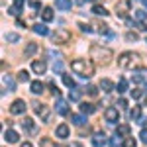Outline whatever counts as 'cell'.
<instances>
[{"label":"cell","instance_id":"obj_1","mask_svg":"<svg viewBox=\"0 0 147 147\" xmlns=\"http://www.w3.org/2000/svg\"><path fill=\"white\" fill-rule=\"evenodd\" d=\"M71 69L80 75V77H84V79H90L92 75H94V65H92L90 59H75L73 63H71Z\"/></svg>","mask_w":147,"mask_h":147},{"label":"cell","instance_id":"obj_2","mask_svg":"<svg viewBox=\"0 0 147 147\" xmlns=\"http://www.w3.org/2000/svg\"><path fill=\"white\" fill-rule=\"evenodd\" d=\"M112 51L108 49V47H100V45H92L90 47V57L92 59H96V61H100V63H108L110 59H112Z\"/></svg>","mask_w":147,"mask_h":147},{"label":"cell","instance_id":"obj_3","mask_svg":"<svg viewBox=\"0 0 147 147\" xmlns=\"http://www.w3.org/2000/svg\"><path fill=\"white\" fill-rule=\"evenodd\" d=\"M136 61H137V55H136V53H131V51H125V53H122V55L118 57V65H120L122 69L134 67Z\"/></svg>","mask_w":147,"mask_h":147},{"label":"cell","instance_id":"obj_4","mask_svg":"<svg viewBox=\"0 0 147 147\" xmlns=\"http://www.w3.org/2000/svg\"><path fill=\"white\" fill-rule=\"evenodd\" d=\"M51 39H53V43H69L71 41V32L65 30V28H59L51 34Z\"/></svg>","mask_w":147,"mask_h":147},{"label":"cell","instance_id":"obj_5","mask_svg":"<svg viewBox=\"0 0 147 147\" xmlns=\"http://www.w3.org/2000/svg\"><path fill=\"white\" fill-rule=\"evenodd\" d=\"M127 12H129V0H122V2H118V6H116V14H118L120 18H125Z\"/></svg>","mask_w":147,"mask_h":147},{"label":"cell","instance_id":"obj_6","mask_svg":"<svg viewBox=\"0 0 147 147\" xmlns=\"http://www.w3.org/2000/svg\"><path fill=\"white\" fill-rule=\"evenodd\" d=\"M10 112L16 114V116L24 114V112H26V102H24V100H14V102H12V106H10Z\"/></svg>","mask_w":147,"mask_h":147},{"label":"cell","instance_id":"obj_7","mask_svg":"<svg viewBox=\"0 0 147 147\" xmlns=\"http://www.w3.org/2000/svg\"><path fill=\"white\" fill-rule=\"evenodd\" d=\"M35 106V112L41 116V120L43 122H49V116H51V112H49V108H47L45 104H34Z\"/></svg>","mask_w":147,"mask_h":147},{"label":"cell","instance_id":"obj_8","mask_svg":"<svg viewBox=\"0 0 147 147\" xmlns=\"http://www.w3.org/2000/svg\"><path fill=\"white\" fill-rule=\"evenodd\" d=\"M2 86H4V90L12 92L14 88H16V80L12 79L10 75H2Z\"/></svg>","mask_w":147,"mask_h":147},{"label":"cell","instance_id":"obj_9","mask_svg":"<svg viewBox=\"0 0 147 147\" xmlns=\"http://www.w3.org/2000/svg\"><path fill=\"white\" fill-rule=\"evenodd\" d=\"M55 110H57V114H61V116H67L69 114V102L63 100V98H59L57 104H55Z\"/></svg>","mask_w":147,"mask_h":147},{"label":"cell","instance_id":"obj_10","mask_svg":"<svg viewBox=\"0 0 147 147\" xmlns=\"http://www.w3.org/2000/svg\"><path fill=\"white\" fill-rule=\"evenodd\" d=\"M104 116H106V122H110V124H114V122H118V108H114V106H110V108H106V112H104Z\"/></svg>","mask_w":147,"mask_h":147},{"label":"cell","instance_id":"obj_11","mask_svg":"<svg viewBox=\"0 0 147 147\" xmlns=\"http://www.w3.org/2000/svg\"><path fill=\"white\" fill-rule=\"evenodd\" d=\"M45 69H47L45 61H34V63H32V71H34L35 75H43Z\"/></svg>","mask_w":147,"mask_h":147},{"label":"cell","instance_id":"obj_12","mask_svg":"<svg viewBox=\"0 0 147 147\" xmlns=\"http://www.w3.org/2000/svg\"><path fill=\"white\" fill-rule=\"evenodd\" d=\"M104 143H106V136H104L102 131H98V134L92 136V145L94 147H102Z\"/></svg>","mask_w":147,"mask_h":147},{"label":"cell","instance_id":"obj_13","mask_svg":"<svg viewBox=\"0 0 147 147\" xmlns=\"http://www.w3.org/2000/svg\"><path fill=\"white\" fill-rule=\"evenodd\" d=\"M55 136H57V137H61V139H65V137H69V125H67V124H61V125H57V129H55Z\"/></svg>","mask_w":147,"mask_h":147},{"label":"cell","instance_id":"obj_14","mask_svg":"<svg viewBox=\"0 0 147 147\" xmlns=\"http://www.w3.org/2000/svg\"><path fill=\"white\" fill-rule=\"evenodd\" d=\"M24 4H26V0H14V6H12L8 12H10L12 16H18V14H20V10L24 8Z\"/></svg>","mask_w":147,"mask_h":147},{"label":"cell","instance_id":"obj_15","mask_svg":"<svg viewBox=\"0 0 147 147\" xmlns=\"http://www.w3.org/2000/svg\"><path fill=\"white\" fill-rule=\"evenodd\" d=\"M4 139H6L8 143H18V134H16L14 129H6V131H4Z\"/></svg>","mask_w":147,"mask_h":147},{"label":"cell","instance_id":"obj_16","mask_svg":"<svg viewBox=\"0 0 147 147\" xmlns=\"http://www.w3.org/2000/svg\"><path fill=\"white\" fill-rule=\"evenodd\" d=\"M100 88L104 92H112L114 90V82H112V80H108V79H102L100 80Z\"/></svg>","mask_w":147,"mask_h":147},{"label":"cell","instance_id":"obj_17","mask_svg":"<svg viewBox=\"0 0 147 147\" xmlns=\"http://www.w3.org/2000/svg\"><path fill=\"white\" fill-rule=\"evenodd\" d=\"M94 110H96V106L90 104V102H82V104H80V112L82 114H92Z\"/></svg>","mask_w":147,"mask_h":147},{"label":"cell","instance_id":"obj_18","mask_svg":"<svg viewBox=\"0 0 147 147\" xmlns=\"http://www.w3.org/2000/svg\"><path fill=\"white\" fill-rule=\"evenodd\" d=\"M30 90L34 92V94H41V92H43V84H41L39 80H34V82L30 84Z\"/></svg>","mask_w":147,"mask_h":147},{"label":"cell","instance_id":"obj_19","mask_svg":"<svg viewBox=\"0 0 147 147\" xmlns=\"http://www.w3.org/2000/svg\"><path fill=\"white\" fill-rule=\"evenodd\" d=\"M55 6L59 10H71V0H55Z\"/></svg>","mask_w":147,"mask_h":147},{"label":"cell","instance_id":"obj_20","mask_svg":"<svg viewBox=\"0 0 147 147\" xmlns=\"http://www.w3.org/2000/svg\"><path fill=\"white\" fill-rule=\"evenodd\" d=\"M92 14H96V16H108L110 12L106 10L104 6H100V4H96V6H92Z\"/></svg>","mask_w":147,"mask_h":147},{"label":"cell","instance_id":"obj_21","mask_svg":"<svg viewBox=\"0 0 147 147\" xmlns=\"http://www.w3.org/2000/svg\"><path fill=\"white\" fill-rule=\"evenodd\" d=\"M71 120H73V124H75V125H82L84 122H86V118H84L82 114H73Z\"/></svg>","mask_w":147,"mask_h":147},{"label":"cell","instance_id":"obj_22","mask_svg":"<svg viewBox=\"0 0 147 147\" xmlns=\"http://www.w3.org/2000/svg\"><path fill=\"white\" fill-rule=\"evenodd\" d=\"M41 16H43V20H45V22H51V20L55 18V14H53L51 8H43V10H41Z\"/></svg>","mask_w":147,"mask_h":147},{"label":"cell","instance_id":"obj_23","mask_svg":"<svg viewBox=\"0 0 147 147\" xmlns=\"http://www.w3.org/2000/svg\"><path fill=\"white\" fill-rule=\"evenodd\" d=\"M116 136H120V137H122V136H129V125H127V124H124V125H118V131H116Z\"/></svg>","mask_w":147,"mask_h":147},{"label":"cell","instance_id":"obj_24","mask_svg":"<svg viewBox=\"0 0 147 147\" xmlns=\"http://www.w3.org/2000/svg\"><path fill=\"white\" fill-rule=\"evenodd\" d=\"M34 32H35L37 35H49V30H47L43 24H37V26L34 28Z\"/></svg>","mask_w":147,"mask_h":147},{"label":"cell","instance_id":"obj_25","mask_svg":"<svg viewBox=\"0 0 147 147\" xmlns=\"http://www.w3.org/2000/svg\"><path fill=\"white\" fill-rule=\"evenodd\" d=\"M35 51H37V43H28V47L24 49V55L30 57V55H34Z\"/></svg>","mask_w":147,"mask_h":147},{"label":"cell","instance_id":"obj_26","mask_svg":"<svg viewBox=\"0 0 147 147\" xmlns=\"http://www.w3.org/2000/svg\"><path fill=\"white\" fill-rule=\"evenodd\" d=\"M129 118L139 122V120H141V108H139V106H136L134 110H129Z\"/></svg>","mask_w":147,"mask_h":147},{"label":"cell","instance_id":"obj_27","mask_svg":"<svg viewBox=\"0 0 147 147\" xmlns=\"http://www.w3.org/2000/svg\"><path fill=\"white\" fill-rule=\"evenodd\" d=\"M22 125L26 127V129H30V131H35V127H34V120H32V118H24Z\"/></svg>","mask_w":147,"mask_h":147},{"label":"cell","instance_id":"obj_28","mask_svg":"<svg viewBox=\"0 0 147 147\" xmlns=\"http://www.w3.org/2000/svg\"><path fill=\"white\" fill-rule=\"evenodd\" d=\"M4 39H6V41H12V43H16V41H20V35H18V34H12V32H10V34L4 35Z\"/></svg>","mask_w":147,"mask_h":147},{"label":"cell","instance_id":"obj_29","mask_svg":"<svg viewBox=\"0 0 147 147\" xmlns=\"http://www.w3.org/2000/svg\"><path fill=\"white\" fill-rule=\"evenodd\" d=\"M63 82H65V86H69V88H75V80H73V77L63 75Z\"/></svg>","mask_w":147,"mask_h":147},{"label":"cell","instance_id":"obj_30","mask_svg":"<svg viewBox=\"0 0 147 147\" xmlns=\"http://www.w3.org/2000/svg\"><path fill=\"white\" fill-rule=\"evenodd\" d=\"M134 16H136L137 22H143V20L147 18V12H143V10H136V12H134Z\"/></svg>","mask_w":147,"mask_h":147},{"label":"cell","instance_id":"obj_31","mask_svg":"<svg viewBox=\"0 0 147 147\" xmlns=\"http://www.w3.org/2000/svg\"><path fill=\"white\" fill-rule=\"evenodd\" d=\"M18 80H22V82H28V80H30V73L22 69V71L18 73Z\"/></svg>","mask_w":147,"mask_h":147},{"label":"cell","instance_id":"obj_32","mask_svg":"<svg viewBox=\"0 0 147 147\" xmlns=\"http://www.w3.org/2000/svg\"><path fill=\"white\" fill-rule=\"evenodd\" d=\"M125 90H127V80L120 79V82H118V92H125Z\"/></svg>","mask_w":147,"mask_h":147},{"label":"cell","instance_id":"obj_33","mask_svg":"<svg viewBox=\"0 0 147 147\" xmlns=\"http://www.w3.org/2000/svg\"><path fill=\"white\" fill-rule=\"evenodd\" d=\"M124 147H137V141L134 137H125L124 139Z\"/></svg>","mask_w":147,"mask_h":147},{"label":"cell","instance_id":"obj_34","mask_svg":"<svg viewBox=\"0 0 147 147\" xmlns=\"http://www.w3.org/2000/svg\"><path fill=\"white\" fill-rule=\"evenodd\" d=\"M47 86H49V90L53 92V96H57V98H59V94H61V92H59V88H57L55 82H47Z\"/></svg>","mask_w":147,"mask_h":147},{"label":"cell","instance_id":"obj_35","mask_svg":"<svg viewBox=\"0 0 147 147\" xmlns=\"http://www.w3.org/2000/svg\"><path fill=\"white\" fill-rule=\"evenodd\" d=\"M131 96H134V98H136V100H139V98H141V96H143V92L139 90V88H134V90H131Z\"/></svg>","mask_w":147,"mask_h":147},{"label":"cell","instance_id":"obj_36","mask_svg":"<svg viewBox=\"0 0 147 147\" xmlns=\"http://www.w3.org/2000/svg\"><path fill=\"white\" fill-rule=\"evenodd\" d=\"M79 98H80V90H79V88H75V90L71 92V100H79Z\"/></svg>","mask_w":147,"mask_h":147},{"label":"cell","instance_id":"obj_37","mask_svg":"<svg viewBox=\"0 0 147 147\" xmlns=\"http://www.w3.org/2000/svg\"><path fill=\"white\" fill-rule=\"evenodd\" d=\"M53 71H57V73H61V71H63V63H61V61H57L55 65H53Z\"/></svg>","mask_w":147,"mask_h":147},{"label":"cell","instance_id":"obj_38","mask_svg":"<svg viewBox=\"0 0 147 147\" xmlns=\"http://www.w3.org/2000/svg\"><path fill=\"white\" fill-rule=\"evenodd\" d=\"M79 28L82 30V32H86V34H90L92 30H90V26H86V24H79Z\"/></svg>","mask_w":147,"mask_h":147},{"label":"cell","instance_id":"obj_39","mask_svg":"<svg viewBox=\"0 0 147 147\" xmlns=\"http://www.w3.org/2000/svg\"><path fill=\"white\" fill-rule=\"evenodd\" d=\"M86 92H88L90 96H96V94H98V90H96V86H88V88H86Z\"/></svg>","mask_w":147,"mask_h":147},{"label":"cell","instance_id":"obj_40","mask_svg":"<svg viewBox=\"0 0 147 147\" xmlns=\"http://www.w3.org/2000/svg\"><path fill=\"white\" fill-rule=\"evenodd\" d=\"M118 137H120V136H116V137L110 139V145H112V147H118V143H120V139H118Z\"/></svg>","mask_w":147,"mask_h":147},{"label":"cell","instance_id":"obj_41","mask_svg":"<svg viewBox=\"0 0 147 147\" xmlns=\"http://www.w3.org/2000/svg\"><path fill=\"white\" fill-rule=\"evenodd\" d=\"M139 137H141V141H143V143H147V129H141Z\"/></svg>","mask_w":147,"mask_h":147},{"label":"cell","instance_id":"obj_42","mask_svg":"<svg viewBox=\"0 0 147 147\" xmlns=\"http://www.w3.org/2000/svg\"><path fill=\"white\" fill-rule=\"evenodd\" d=\"M30 6H32V8H34V10H37V8H41V4H39V2H32V4H30Z\"/></svg>","mask_w":147,"mask_h":147},{"label":"cell","instance_id":"obj_43","mask_svg":"<svg viewBox=\"0 0 147 147\" xmlns=\"http://www.w3.org/2000/svg\"><path fill=\"white\" fill-rule=\"evenodd\" d=\"M118 106H120V108H125V106H127V102H125V100H124V98H122V100L118 102Z\"/></svg>","mask_w":147,"mask_h":147},{"label":"cell","instance_id":"obj_44","mask_svg":"<svg viewBox=\"0 0 147 147\" xmlns=\"http://www.w3.org/2000/svg\"><path fill=\"white\" fill-rule=\"evenodd\" d=\"M22 147H34V145H32L30 141H26V143H22Z\"/></svg>","mask_w":147,"mask_h":147},{"label":"cell","instance_id":"obj_45","mask_svg":"<svg viewBox=\"0 0 147 147\" xmlns=\"http://www.w3.org/2000/svg\"><path fill=\"white\" fill-rule=\"evenodd\" d=\"M69 147H82V145H80V143H71Z\"/></svg>","mask_w":147,"mask_h":147},{"label":"cell","instance_id":"obj_46","mask_svg":"<svg viewBox=\"0 0 147 147\" xmlns=\"http://www.w3.org/2000/svg\"><path fill=\"white\" fill-rule=\"evenodd\" d=\"M143 4H145V8H147V0H143Z\"/></svg>","mask_w":147,"mask_h":147},{"label":"cell","instance_id":"obj_47","mask_svg":"<svg viewBox=\"0 0 147 147\" xmlns=\"http://www.w3.org/2000/svg\"><path fill=\"white\" fill-rule=\"evenodd\" d=\"M90 2H94V0H90Z\"/></svg>","mask_w":147,"mask_h":147}]
</instances>
